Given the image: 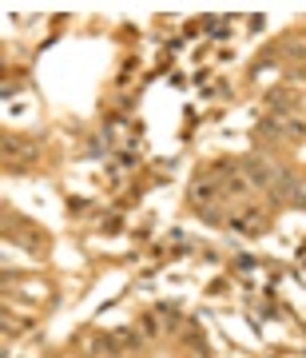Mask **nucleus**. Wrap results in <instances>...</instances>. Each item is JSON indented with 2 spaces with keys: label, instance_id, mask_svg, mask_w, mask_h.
Listing matches in <instances>:
<instances>
[{
  "label": "nucleus",
  "instance_id": "20e7f679",
  "mask_svg": "<svg viewBox=\"0 0 306 358\" xmlns=\"http://www.w3.org/2000/svg\"><path fill=\"white\" fill-rule=\"evenodd\" d=\"M140 338H143L140 331H115L103 346H108V355H124V350H136V346H140Z\"/></svg>",
  "mask_w": 306,
  "mask_h": 358
},
{
  "label": "nucleus",
  "instance_id": "39448f33",
  "mask_svg": "<svg viewBox=\"0 0 306 358\" xmlns=\"http://www.w3.org/2000/svg\"><path fill=\"white\" fill-rule=\"evenodd\" d=\"M140 327H143V331H140L143 338H152V334H159V327H155V319H152V315H147V319H143Z\"/></svg>",
  "mask_w": 306,
  "mask_h": 358
},
{
  "label": "nucleus",
  "instance_id": "7ed1b4c3",
  "mask_svg": "<svg viewBox=\"0 0 306 358\" xmlns=\"http://www.w3.org/2000/svg\"><path fill=\"white\" fill-rule=\"evenodd\" d=\"M275 199H282V203H306V179L291 176V171H282L279 187H275Z\"/></svg>",
  "mask_w": 306,
  "mask_h": 358
},
{
  "label": "nucleus",
  "instance_id": "f03ea898",
  "mask_svg": "<svg viewBox=\"0 0 306 358\" xmlns=\"http://www.w3.org/2000/svg\"><path fill=\"white\" fill-rule=\"evenodd\" d=\"M267 227V211L263 207H242L231 215V231H242V235H258V231Z\"/></svg>",
  "mask_w": 306,
  "mask_h": 358
},
{
  "label": "nucleus",
  "instance_id": "f257e3e1",
  "mask_svg": "<svg viewBox=\"0 0 306 358\" xmlns=\"http://www.w3.org/2000/svg\"><path fill=\"white\" fill-rule=\"evenodd\" d=\"M239 171H242V179L251 183V192H275L279 179H282V171L270 164V159H247Z\"/></svg>",
  "mask_w": 306,
  "mask_h": 358
}]
</instances>
